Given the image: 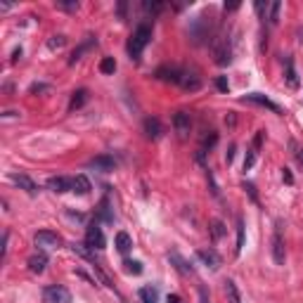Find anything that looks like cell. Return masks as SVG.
Listing matches in <instances>:
<instances>
[{"mask_svg": "<svg viewBox=\"0 0 303 303\" xmlns=\"http://www.w3.org/2000/svg\"><path fill=\"white\" fill-rule=\"evenodd\" d=\"M43 303H71V294L67 286L50 285L43 289Z\"/></svg>", "mask_w": 303, "mask_h": 303, "instance_id": "5", "label": "cell"}, {"mask_svg": "<svg viewBox=\"0 0 303 303\" xmlns=\"http://www.w3.org/2000/svg\"><path fill=\"white\" fill-rule=\"evenodd\" d=\"M48 190H53V192H57V195L69 192V190H71V178H62V176L50 178V180H48Z\"/></svg>", "mask_w": 303, "mask_h": 303, "instance_id": "20", "label": "cell"}, {"mask_svg": "<svg viewBox=\"0 0 303 303\" xmlns=\"http://www.w3.org/2000/svg\"><path fill=\"white\" fill-rule=\"evenodd\" d=\"M92 272H95V275L100 277V282H102L105 286H109V289H114V285H111V280L107 277V272H102V267L97 266V263H92Z\"/></svg>", "mask_w": 303, "mask_h": 303, "instance_id": "34", "label": "cell"}, {"mask_svg": "<svg viewBox=\"0 0 303 303\" xmlns=\"http://www.w3.org/2000/svg\"><path fill=\"white\" fill-rule=\"evenodd\" d=\"M114 244H116V249L121 251V253H128V251L133 249V239H130V234H128V232H116Z\"/></svg>", "mask_w": 303, "mask_h": 303, "instance_id": "24", "label": "cell"}, {"mask_svg": "<svg viewBox=\"0 0 303 303\" xmlns=\"http://www.w3.org/2000/svg\"><path fill=\"white\" fill-rule=\"evenodd\" d=\"M282 180H285L286 185H294V176H291L289 168H282Z\"/></svg>", "mask_w": 303, "mask_h": 303, "instance_id": "43", "label": "cell"}, {"mask_svg": "<svg viewBox=\"0 0 303 303\" xmlns=\"http://www.w3.org/2000/svg\"><path fill=\"white\" fill-rule=\"evenodd\" d=\"M138 299H140V303H159V289L157 286H143L138 291Z\"/></svg>", "mask_w": 303, "mask_h": 303, "instance_id": "22", "label": "cell"}, {"mask_svg": "<svg viewBox=\"0 0 303 303\" xmlns=\"http://www.w3.org/2000/svg\"><path fill=\"white\" fill-rule=\"evenodd\" d=\"M125 266V272H130V275H140L143 272V263L140 261H124Z\"/></svg>", "mask_w": 303, "mask_h": 303, "instance_id": "36", "label": "cell"}, {"mask_svg": "<svg viewBox=\"0 0 303 303\" xmlns=\"http://www.w3.org/2000/svg\"><path fill=\"white\" fill-rule=\"evenodd\" d=\"M173 128L180 138H187L190 135V128H192V116L187 111H176L173 114Z\"/></svg>", "mask_w": 303, "mask_h": 303, "instance_id": "9", "label": "cell"}, {"mask_svg": "<svg viewBox=\"0 0 303 303\" xmlns=\"http://www.w3.org/2000/svg\"><path fill=\"white\" fill-rule=\"evenodd\" d=\"M285 81H286V86H289L291 90L299 88V73H296V69H294L291 57H285Z\"/></svg>", "mask_w": 303, "mask_h": 303, "instance_id": "18", "label": "cell"}, {"mask_svg": "<svg viewBox=\"0 0 303 303\" xmlns=\"http://www.w3.org/2000/svg\"><path fill=\"white\" fill-rule=\"evenodd\" d=\"M232 159H234V144L230 147V152L225 154V161H228V163H232Z\"/></svg>", "mask_w": 303, "mask_h": 303, "instance_id": "45", "label": "cell"}, {"mask_svg": "<svg viewBox=\"0 0 303 303\" xmlns=\"http://www.w3.org/2000/svg\"><path fill=\"white\" fill-rule=\"evenodd\" d=\"M168 261H171L173 266L178 267V270H180V272H182V275H192V272H195V267H192V263H190V261H185V258L180 256L178 251H173V253H168Z\"/></svg>", "mask_w": 303, "mask_h": 303, "instance_id": "19", "label": "cell"}, {"mask_svg": "<svg viewBox=\"0 0 303 303\" xmlns=\"http://www.w3.org/2000/svg\"><path fill=\"white\" fill-rule=\"evenodd\" d=\"M10 180L17 185L19 190H24V192H29V195H36V192H38V185L31 178H29L26 173H12V176H10Z\"/></svg>", "mask_w": 303, "mask_h": 303, "instance_id": "14", "label": "cell"}, {"mask_svg": "<svg viewBox=\"0 0 303 303\" xmlns=\"http://www.w3.org/2000/svg\"><path fill=\"white\" fill-rule=\"evenodd\" d=\"M64 45H67V36H62V34H59V36H53L48 40V48H50V50H62Z\"/></svg>", "mask_w": 303, "mask_h": 303, "instance_id": "32", "label": "cell"}, {"mask_svg": "<svg viewBox=\"0 0 303 303\" xmlns=\"http://www.w3.org/2000/svg\"><path fill=\"white\" fill-rule=\"evenodd\" d=\"M48 90H50V86H45V83H34V86L29 88V92L36 95V92H48Z\"/></svg>", "mask_w": 303, "mask_h": 303, "instance_id": "40", "label": "cell"}, {"mask_svg": "<svg viewBox=\"0 0 303 303\" xmlns=\"http://www.w3.org/2000/svg\"><path fill=\"white\" fill-rule=\"evenodd\" d=\"M100 71L102 73H114L116 71V59H114V57H102V62H100Z\"/></svg>", "mask_w": 303, "mask_h": 303, "instance_id": "31", "label": "cell"}, {"mask_svg": "<svg viewBox=\"0 0 303 303\" xmlns=\"http://www.w3.org/2000/svg\"><path fill=\"white\" fill-rule=\"evenodd\" d=\"M57 7L59 10H67V12H76L78 10V2L73 0V2H57Z\"/></svg>", "mask_w": 303, "mask_h": 303, "instance_id": "39", "label": "cell"}, {"mask_svg": "<svg viewBox=\"0 0 303 303\" xmlns=\"http://www.w3.org/2000/svg\"><path fill=\"white\" fill-rule=\"evenodd\" d=\"M163 7H166V2H161V0H144L143 2V10L147 15H159Z\"/></svg>", "mask_w": 303, "mask_h": 303, "instance_id": "29", "label": "cell"}, {"mask_svg": "<svg viewBox=\"0 0 303 303\" xmlns=\"http://www.w3.org/2000/svg\"><path fill=\"white\" fill-rule=\"evenodd\" d=\"M69 247H71V251L76 253V256H81V258H86V261H92V263H95L92 249H90L88 244H78V242H73V244H69Z\"/></svg>", "mask_w": 303, "mask_h": 303, "instance_id": "26", "label": "cell"}, {"mask_svg": "<svg viewBox=\"0 0 303 303\" xmlns=\"http://www.w3.org/2000/svg\"><path fill=\"white\" fill-rule=\"evenodd\" d=\"M199 299H201V303H209V296H206V289H204V286H199Z\"/></svg>", "mask_w": 303, "mask_h": 303, "instance_id": "44", "label": "cell"}, {"mask_svg": "<svg viewBox=\"0 0 303 303\" xmlns=\"http://www.w3.org/2000/svg\"><path fill=\"white\" fill-rule=\"evenodd\" d=\"M86 244H88L92 251H100L107 247V239H105V232L100 228V223L97 220H92L88 225V230H86Z\"/></svg>", "mask_w": 303, "mask_h": 303, "instance_id": "4", "label": "cell"}, {"mask_svg": "<svg viewBox=\"0 0 303 303\" xmlns=\"http://www.w3.org/2000/svg\"><path fill=\"white\" fill-rule=\"evenodd\" d=\"M166 303H182V301H180V296H178V294H171V296L166 299Z\"/></svg>", "mask_w": 303, "mask_h": 303, "instance_id": "46", "label": "cell"}, {"mask_svg": "<svg viewBox=\"0 0 303 303\" xmlns=\"http://www.w3.org/2000/svg\"><path fill=\"white\" fill-rule=\"evenodd\" d=\"M237 7H239V2H230V5L225 2V12H232V10H237Z\"/></svg>", "mask_w": 303, "mask_h": 303, "instance_id": "47", "label": "cell"}, {"mask_svg": "<svg viewBox=\"0 0 303 303\" xmlns=\"http://www.w3.org/2000/svg\"><path fill=\"white\" fill-rule=\"evenodd\" d=\"M178 86H180L182 90H190V92H195V90L201 88V78H199L196 73L185 71V69H182V78H180Z\"/></svg>", "mask_w": 303, "mask_h": 303, "instance_id": "17", "label": "cell"}, {"mask_svg": "<svg viewBox=\"0 0 303 303\" xmlns=\"http://www.w3.org/2000/svg\"><path fill=\"white\" fill-rule=\"evenodd\" d=\"M119 15H121V17L125 15V2H119Z\"/></svg>", "mask_w": 303, "mask_h": 303, "instance_id": "49", "label": "cell"}, {"mask_svg": "<svg viewBox=\"0 0 303 303\" xmlns=\"http://www.w3.org/2000/svg\"><path fill=\"white\" fill-rule=\"evenodd\" d=\"M19 57H21V48H17V50H15V53H12V62H17Z\"/></svg>", "mask_w": 303, "mask_h": 303, "instance_id": "48", "label": "cell"}, {"mask_svg": "<svg viewBox=\"0 0 303 303\" xmlns=\"http://www.w3.org/2000/svg\"><path fill=\"white\" fill-rule=\"evenodd\" d=\"M285 239H282V232H280V223H277V228H275V234H272V261L277 263V266H285Z\"/></svg>", "mask_w": 303, "mask_h": 303, "instance_id": "8", "label": "cell"}, {"mask_svg": "<svg viewBox=\"0 0 303 303\" xmlns=\"http://www.w3.org/2000/svg\"><path fill=\"white\" fill-rule=\"evenodd\" d=\"M95 220H97V223H107V225L114 223V209H111L109 196H105V199L100 201V206H97V211H95Z\"/></svg>", "mask_w": 303, "mask_h": 303, "instance_id": "11", "label": "cell"}, {"mask_svg": "<svg viewBox=\"0 0 303 303\" xmlns=\"http://www.w3.org/2000/svg\"><path fill=\"white\" fill-rule=\"evenodd\" d=\"M90 190V180L86 178V176H76V178H71V192H76V195H88Z\"/></svg>", "mask_w": 303, "mask_h": 303, "instance_id": "21", "label": "cell"}, {"mask_svg": "<svg viewBox=\"0 0 303 303\" xmlns=\"http://www.w3.org/2000/svg\"><path fill=\"white\" fill-rule=\"evenodd\" d=\"M159 81H168V83H180V78H182V69H178V67H161V69H157V73H154Z\"/></svg>", "mask_w": 303, "mask_h": 303, "instance_id": "16", "label": "cell"}, {"mask_svg": "<svg viewBox=\"0 0 303 303\" xmlns=\"http://www.w3.org/2000/svg\"><path fill=\"white\" fill-rule=\"evenodd\" d=\"M256 157H258V149H253V147H251L249 152H247V157H244V171H251V168H253Z\"/></svg>", "mask_w": 303, "mask_h": 303, "instance_id": "35", "label": "cell"}, {"mask_svg": "<svg viewBox=\"0 0 303 303\" xmlns=\"http://www.w3.org/2000/svg\"><path fill=\"white\" fill-rule=\"evenodd\" d=\"M242 102H251V105H258V107H266L270 111H275V114H282V109L280 105H275L270 97H266L263 92H249V95H244L242 97Z\"/></svg>", "mask_w": 303, "mask_h": 303, "instance_id": "7", "label": "cell"}, {"mask_svg": "<svg viewBox=\"0 0 303 303\" xmlns=\"http://www.w3.org/2000/svg\"><path fill=\"white\" fill-rule=\"evenodd\" d=\"M34 242H36V247L40 251L43 249H57V247H62V237L53 230H40L36 232V237H34Z\"/></svg>", "mask_w": 303, "mask_h": 303, "instance_id": "6", "label": "cell"}, {"mask_svg": "<svg viewBox=\"0 0 303 303\" xmlns=\"http://www.w3.org/2000/svg\"><path fill=\"white\" fill-rule=\"evenodd\" d=\"M7 242H10V234L5 232V234H2V251H0V256H2V261L7 258Z\"/></svg>", "mask_w": 303, "mask_h": 303, "instance_id": "42", "label": "cell"}, {"mask_svg": "<svg viewBox=\"0 0 303 303\" xmlns=\"http://www.w3.org/2000/svg\"><path fill=\"white\" fill-rule=\"evenodd\" d=\"M215 88L220 90V92H228V90H230V83H228V76H218V78H215Z\"/></svg>", "mask_w": 303, "mask_h": 303, "instance_id": "38", "label": "cell"}, {"mask_svg": "<svg viewBox=\"0 0 303 303\" xmlns=\"http://www.w3.org/2000/svg\"><path fill=\"white\" fill-rule=\"evenodd\" d=\"M214 54H215V64L228 67L232 62V43L228 36H218V40L214 43Z\"/></svg>", "mask_w": 303, "mask_h": 303, "instance_id": "3", "label": "cell"}, {"mask_svg": "<svg viewBox=\"0 0 303 303\" xmlns=\"http://www.w3.org/2000/svg\"><path fill=\"white\" fill-rule=\"evenodd\" d=\"M144 135L149 138V140H159L161 135H163V125L157 116H149V119H144Z\"/></svg>", "mask_w": 303, "mask_h": 303, "instance_id": "15", "label": "cell"}, {"mask_svg": "<svg viewBox=\"0 0 303 303\" xmlns=\"http://www.w3.org/2000/svg\"><path fill=\"white\" fill-rule=\"evenodd\" d=\"M296 159H299V163H301V166H303V149H301V152H299V154H296Z\"/></svg>", "mask_w": 303, "mask_h": 303, "instance_id": "50", "label": "cell"}, {"mask_svg": "<svg viewBox=\"0 0 303 303\" xmlns=\"http://www.w3.org/2000/svg\"><path fill=\"white\" fill-rule=\"evenodd\" d=\"M225 294H228V303H242V296H239V289L232 280H225Z\"/></svg>", "mask_w": 303, "mask_h": 303, "instance_id": "27", "label": "cell"}, {"mask_svg": "<svg viewBox=\"0 0 303 303\" xmlns=\"http://www.w3.org/2000/svg\"><path fill=\"white\" fill-rule=\"evenodd\" d=\"M267 10H270V5L263 2V0H256V12L261 15V19H267Z\"/></svg>", "mask_w": 303, "mask_h": 303, "instance_id": "37", "label": "cell"}, {"mask_svg": "<svg viewBox=\"0 0 303 303\" xmlns=\"http://www.w3.org/2000/svg\"><path fill=\"white\" fill-rule=\"evenodd\" d=\"M88 97H90V92L86 88H81V90H76L71 95V102H69V111H76V109H81L86 102H88Z\"/></svg>", "mask_w": 303, "mask_h": 303, "instance_id": "23", "label": "cell"}, {"mask_svg": "<svg viewBox=\"0 0 303 303\" xmlns=\"http://www.w3.org/2000/svg\"><path fill=\"white\" fill-rule=\"evenodd\" d=\"M196 258L206 267H211V270H218V267H220V256H218L215 249H199L196 251Z\"/></svg>", "mask_w": 303, "mask_h": 303, "instance_id": "12", "label": "cell"}, {"mask_svg": "<svg viewBox=\"0 0 303 303\" xmlns=\"http://www.w3.org/2000/svg\"><path fill=\"white\" fill-rule=\"evenodd\" d=\"M242 249H244V220L239 218V220H237V247H234V253L239 256Z\"/></svg>", "mask_w": 303, "mask_h": 303, "instance_id": "30", "label": "cell"}, {"mask_svg": "<svg viewBox=\"0 0 303 303\" xmlns=\"http://www.w3.org/2000/svg\"><path fill=\"white\" fill-rule=\"evenodd\" d=\"M149 40H152V26L147 21L138 24L133 36L128 38V54H130V59H140V54H143V50L147 48Z\"/></svg>", "mask_w": 303, "mask_h": 303, "instance_id": "2", "label": "cell"}, {"mask_svg": "<svg viewBox=\"0 0 303 303\" xmlns=\"http://www.w3.org/2000/svg\"><path fill=\"white\" fill-rule=\"evenodd\" d=\"M88 168H95V171L109 173V171H114V168H116V159H114V157H109V154H100V157H95V159L88 161Z\"/></svg>", "mask_w": 303, "mask_h": 303, "instance_id": "10", "label": "cell"}, {"mask_svg": "<svg viewBox=\"0 0 303 303\" xmlns=\"http://www.w3.org/2000/svg\"><path fill=\"white\" fill-rule=\"evenodd\" d=\"M242 187H244V190H247V195L251 196V201H258V195H256V187H253V185H251V182H244V185H242Z\"/></svg>", "mask_w": 303, "mask_h": 303, "instance_id": "41", "label": "cell"}, {"mask_svg": "<svg viewBox=\"0 0 303 303\" xmlns=\"http://www.w3.org/2000/svg\"><path fill=\"white\" fill-rule=\"evenodd\" d=\"M92 45H97V38H95V36H90V40H88V43H83V45H78V48L73 50V53H71V57H69V64H76V62L81 59V54L86 53V50H90Z\"/></svg>", "mask_w": 303, "mask_h": 303, "instance_id": "25", "label": "cell"}, {"mask_svg": "<svg viewBox=\"0 0 303 303\" xmlns=\"http://www.w3.org/2000/svg\"><path fill=\"white\" fill-rule=\"evenodd\" d=\"M26 266H29V270H31V272L40 275V272L45 270V266H48V253H45V251H34V253L29 256Z\"/></svg>", "mask_w": 303, "mask_h": 303, "instance_id": "13", "label": "cell"}, {"mask_svg": "<svg viewBox=\"0 0 303 303\" xmlns=\"http://www.w3.org/2000/svg\"><path fill=\"white\" fill-rule=\"evenodd\" d=\"M187 34L192 38V43L196 45H201V43H206L209 38L214 36V17L211 15H199L190 21V26H187Z\"/></svg>", "mask_w": 303, "mask_h": 303, "instance_id": "1", "label": "cell"}, {"mask_svg": "<svg viewBox=\"0 0 303 303\" xmlns=\"http://www.w3.org/2000/svg\"><path fill=\"white\" fill-rule=\"evenodd\" d=\"M209 232H211V239L218 242V239L228 232V228L223 225V220H211V223H209Z\"/></svg>", "mask_w": 303, "mask_h": 303, "instance_id": "28", "label": "cell"}, {"mask_svg": "<svg viewBox=\"0 0 303 303\" xmlns=\"http://www.w3.org/2000/svg\"><path fill=\"white\" fill-rule=\"evenodd\" d=\"M280 10H282V2L275 0V2L270 5V15H267V21H270V24H275V21L280 19Z\"/></svg>", "mask_w": 303, "mask_h": 303, "instance_id": "33", "label": "cell"}]
</instances>
